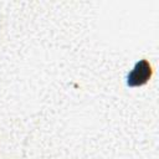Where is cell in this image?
Returning a JSON list of instances; mask_svg holds the SVG:
<instances>
[{"label":"cell","instance_id":"obj_1","mask_svg":"<svg viewBox=\"0 0 159 159\" xmlns=\"http://www.w3.org/2000/svg\"><path fill=\"white\" fill-rule=\"evenodd\" d=\"M150 75V68L147 61H143L137 65V67L133 70V72L129 76V84L130 86H138L144 83Z\"/></svg>","mask_w":159,"mask_h":159}]
</instances>
